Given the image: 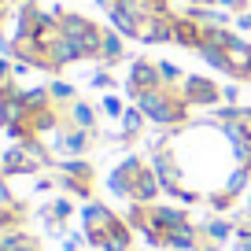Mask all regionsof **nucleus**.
<instances>
[{
	"label": "nucleus",
	"mask_w": 251,
	"mask_h": 251,
	"mask_svg": "<svg viewBox=\"0 0 251 251\" xmlns=\"http://www.w3.org/2000/svg\"><path fill=\"white\" fill-rule=\"evenodd\" d=\"M248 214H251V211H248Z\"/></svg>",
	"instance_id": "27"
},
{
	"label": "nucleus",
	"mask_w": 251,
	"mask_h": 251,
	"mask_svg": "<svg viewBox=\"0 0 251 251\" xmlns=\"http://www.w3.org/2000/svg\"><path fill=\"white\" fill-rule=\"evenodd\" d=\"M196 244H200V229L192 222H181L163 236V248H174V251H196Z\"/></svg>",
	"instance_id": "9"
},
{
	"label": "nucleus",
	"mask_w": 251,
	"mask_h": 251,
	"mask_svg": "<svg viewBox=\"0 0 251 251\" xmlns=\"http://www.w3.org/2000/svg\"><path fill=\"white\" fill-rule=\"evenodd\" d=\"M151 170H155L159 185H163V192H170V196H177L181 192V181H177V163H174V151L170 148H159L155 159H151Z\"/></svg>",
	"instance_id": "5"
},
{
	"label": "nucleus",
	"mask_w": 251,
	"mask_h": 251,
	"mask_svg": "<svg viewBox=\"0 0 251 251\" xmlns=\"http://www.w3.org/2000/svg\"><path fill=\"white\" fill-rule=\"evenodd\" d=\"M236 41V33L229 26H203V45H214V48H229Z\"/></svg>",
	"instance_id": "14"
},
{
	"label": "nucleus",
	"mask_w": 251,
	"mask_h": 251,
	"mask_svg": "<svg viewBox=\"0 0 251 251\" xmlns=\"http://www.w3.org/2000/svg\"><path fill=\"white\" fill-rule=\"evenodd\" d=\"M159 74H163V85H177V81H185V74H181V67L177 63H170V59H163L159 63Z\"/></svg>",
	"instance_id": "19"
},
{
	"label": "nucleus",
	"mask_w": 251,
	"mask_h": 251,
	"mask_svg": "<svg viewBox=\"0 0 251 251\" xmlns=\"http://www.w3.org/2000/svg\"><path fill=\"white\" fill-rule=\"evenodd\" d=\"M100 59L103 63H118V59H122V37H118L115 30H107L100 37Z\"/></svg>",
	"instance_id": "13"
},
{
	"label": "nucleus",
	"mask_w": 251,
	"mask_h": 251,
	"mask_svg": "<svg viewBox=\"0 0 251 251\" xmlns=\"http://www.w3.org/2000/svg\"><path fill=\"white\" fill-rule=\"evenodd\" d=\"M159 192H163V185H159L155 170H151V166H144V170L137 174L133 188H129V200H133V203H151V200H155Z\"/></svg>",
	"instance_id": "8"
},
{
	"label": "nucleus",
	"mask_w": 251,
	"mask_h": 251,
	"mask_svg": "<svg viewBox=\"0 0 251 251\" xmlns=\"http://www.w3.org/2000/svg\"><path fill=\"white\" fill-rule=\"evenodd\" d=\"M74 122H78L81 129H93V122H96L93 107H89V103H74Z\"/></svg>",
	"instance_id": "20"
},
{
	"label": "nucleus",
	"mask_w": 251,
	"mask_h": 251,
	"mask_svg": "<svg viewBox=\"0 0 251 251\" xmlns=\"http://www.w3.org/2000/svg\"><path fill=\"white\" fill-rule=\"evenodd\" d=\"M214 4H218V8H226V11H236V15H244L251 0H214Z\"/></svg>",
	"instance_id": "22"
},
{
	"label": "nucleus",
	"mask_w": 251,
	"mask_h": 251,
	"mask_svg": "<svg viewBox=\"0 0 251 251\" xmlns=\"http://www.w3.org/2000/svg\"><path fill=\"white\" fill-rule=\"evenodd\" d=\"M52 93L59 96V100H71V85H52Z\"/></svg>",
	"instance_id": "25"
},
{
	"label": "nucleus",
	"mask_w": 251,
	"mask_h": 251,
	"mask_svg": "<svg viewBox=\"0 0 251 251\" xmlns=\"http://www.w3.org/2000/svg\"><path fill=\"white\" fill-rule=\"evenodd\" d=\"M144 170V159H137V155H129L122 166H118L115 174H111V181H107V188L115 192V196H129V188H133V181H137V174Z\"/></svg>",
	"instance_id": "6"
},
{
	"label": "nucleus",
	"mask_w": 251,
	"mask_h": 251,
	"mask_svg": "<svg viewBox=\"0 0 251 251\" xmlns=\"http://www.w3.org/2000/svg\"><path fill=\"white\" fill-rule=\"evenodd\" d=\"M122 126H126V141H129V137H137V133H141V126H144V111H141V107L122 111Z\"/></svg>",
	"instance_id": "18"
},
{
	"label": "nucleus",
	"mask_w": 251,
	"mask_h": 251,
	"mask_svg": "<svg viewBox=\"0 0 251 251\" xmlns=\"http://www.w3.org/2000/svg\"><path fill=\"white\" fill-rule=\"evenodd\" d=\"M96 4H103V8H111V4H115V0H96Z\"/></svg>",
	"instance_id": "26"
},
{
	"label": "nucleus",
	"mask_w": 251,
	"mask_h": 251,
	"mask_svg": "<svg viewBox=\"0 0 251 251\" xmlns=\"http://www.w3.org/2000/svg\"><path fill=\"white\" fill-rule=\"evenodd\" d=\"M111 23H115V30L122 33V37H141V23H137V19H129L126 11L111 8Z\"/></svg>",
	"instance_id": "16"
},
{
	"label": "nucleus",
	"mask_w": 251,
	"mask_h": 251,
	"mask_svg": "<svg viewBox=\"0 0 251 251\" xmlns=\"http://www.w3.org/2000/svg\"><path fill=\"white\" fill-rule=\"evenodd\" d=\"M181 96H185L188 107H214L222 100V89L211 78H196V74H185L181 81Z\"/></svg>",
	"instance_id": "2"
},
{
	"label": "nucleus",
	"mask_w": 251,
	"mask_h": 251,
	"mask_svg": "<svg viewBox=\"0 0 251 251\" xmlns=\"http://www.w3.org/2000/svg\"><path fill=\"white\" fill-rule=\"evenodd\" d=\"M236 30H248V33H251V11H244V15H236Z\"/></svg>",
	"instance_id": "24"
},
{
	"label": "nucleus",
	"mask_w": 251,
	"mask_h": 251,
	"mask_svg": "<svg viewBox=\"0 0 251 251\" xmlns=\"http://www.w3.org/2000/svg\"><path fill=\"white\" fill-rule=\"evenodd\" d=\"M200 55H203V63H211L214 71H222V74H229V52L226 48H214V45H200L196 48Z\"/></svg>",
	"instance_id": "15"
},
{
	"label": "nucleus",
	"mask_w": 251,
	"mask_h": 251,
	"mask_svg": "<svg viewBox=\"0 0 251 251\" xmlns=\"http://www.w3.org/2000/svg\"><path fill=\"white\" fill-rule=\"evenodd\" d=\"M226 52H229V74L236 81H251V45L244 37H236Z\"/></svg>",
	"instance_id": "7"
},
{
	"label": "nucleus",
	"mask_w": 251,
	"mask_h": 251,
	"mask_svg": "<svg viewBox=\"0 0 251 251\" xmlns=\"http://www.w3.org/2000/svg\"><path fill=\"white\" fill-rule=\"evenodd\" d=\"M141 41L144 45H163V41H174V15L170 11H155L141 23Z\"/></svg>",
	"instance_id": "3"
},
{
	"label": "nucleus",
	"mask_w": 251,
	"mask_h": 251,
	"mask_svg": "<svg viewBox=\"0 0 251 251\" xmlns=\"http://www.w3.org/2000/svg\"><path fill=\"white\" fill-rule=\"evenodd\" d=\"M174 41L185 48H200L203 45V26L188 15H174Z\"/></svg>",
	"instance_id": "10"
},
{
	"label": "nucleus",
	"mask_w": 251,
	"mask_h": 251,
	"mask_svg": "<svg viewBox=\"0 0 251 251\" xmlns=\"http://www.w3.org/2000/svg\"><path fill=\"white\" fill-rule=\"evenodd\" d=\"M163 85V74H159V63H148V59H137L133 71H129V93L133 96H144L148 89H159Z\"/></svg>",
	"instance_id": "4"
},
{
	"label": "nucleus",
	"mask_w": 251,
	"mask_h": 251,
	"mask_svg": "<svg viewBox=\"0 0 251 251\" xmlns=\"http://www.w3.org/2000/svg\"><path fill=\"white\" fill-rule=\"evenodd\" d=\"M103 251H129V222H122V218L107 222V244H103Z\"/></svg>",
	"instance_id": "11"
},
{
	"label": "nucleus",
	"mask_w": 251,
	"mask_h": 251,
	"mask_svg": "<svg viewBox=\"0 0 251 251\" xmlns=\"http://www.w3.org/2000/svg\"><path fill=\"white\" fill-rule=\"evenodd\" d=\"M111 218H115V214H111L103 203H89V207H85V226H89V229H96V226H107Z\"/></svg>",
	"instance_id": "17"
},
{
	"label": "nucleus",
	"mask_w": 251,
	"mask_h": 251,
	"mask_svg": "<svg viewBox=\"0 0 251 251\" xmlns=\"http://www.w3.org/2000/svg\"><path fill=\"white\" fill-rule=\"evenodd\" d=\"M89 144H93L89 129H78V133H71V137H67V148H71V151H85Z\"/></svg>",
	"instance_id": "21"
},
{
	"label": "nucleus",
	"mask_w": 251,
	"mask_h": 251,
	"mask_svg": "<svg viewBox=\"0 0 251 251\" xmlns=\"http://www.w3.org/2000/svg\"><path fill=\"white\" fill-rule=\"evenodd\" d=\"M103 111H107V115H122V100H118V96H107V100H103Z\"/></svg>",
	"instance_id": "23"
},
{
	"label": "nucleus",
	"mask_w": 251,
	"mask_h": 251,
	"mask_svg": "<svg viewBox=\"0 0 251 251\" xmlns=\"http://www.w3.org/2000/svg\"><path fill=\"white\" fill-rule=\"evenodd\" d=\"M200 236H207V240H214V244H226L229 236H236V226L226 222V218H214V222H207V226L200 229Z\"/></svg>",
	"instance_id": "12"
},
{
	"label": "nucleus",
	"mask_w": 251,
	"mask_h": 251,
	"mask_svg": "<svg viewBox=\"0 0 251 251\" xmlns=\"http://www.w3.org/2000/svg\"><path fill=\"white\" fill-rule=\"evenodd\" d=\"M137 107L144 111V118H151L155 126H185L188 122V103L181 93H174L170 85L148 89L144 96H137Z\"/></svg>",
	"instance_id": "1"
}]
</instances>
